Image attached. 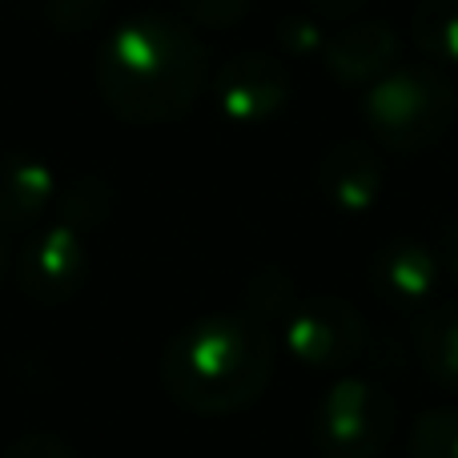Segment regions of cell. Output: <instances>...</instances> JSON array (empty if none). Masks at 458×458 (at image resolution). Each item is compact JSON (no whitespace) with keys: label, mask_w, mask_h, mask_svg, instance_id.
I'll list each match as a JSON object with an SVG mask.
<instances>
[{"label":"cell","mask_w":458,"mask_h":458,"mask_svg":"<svg viewBox=\"0 0 458 458\" xmlns=\"http://www.w3.org/2000/svg\"><path fill=\"white\" fill-rule=\"evenodd\" d=\"M206 85V48L190 24L141 13L117 24L97 53V89L129 125H161L190 113Z\"/></svg>","instance_id":"1"},{"label":"cell","mask_w":458,"mask_h":458,"mask_svg":"<svg viewBox=\"0 0 458 458\" xmlns=\"http://www.w3.org/2000/svg\"><path fill=\"white\" fill-rule=\"evenodd\" d=\"M274 334L258 314H206L165 350L161 378L177 406L193 414H233L266 390L274 374Z\"/></svg>","instance_id":"2"},{"label":"cell","mask_w":458,"mask_h":458,"mask_svg":"<svg viewBox=\"0 0 458 458\" xmlns=\"http://www.w3.org/2000/svg\"><path fill=\"white\" fill-rule=\"evenodd\" d=\"M366 129L398 153H419L443 141L458 117L454 85L443 69H390L362 101Z\"/></svg>","instance_id":"3"},{"label":"cell","mask_w":458,"mask_h":458,"mask_svg":"<svg viewBox=\"0 0 458 458\" xmlns=\"http://www.w3.org/2000/svg\"><path fill=\"white\" fill-rule=\"evenodd\" d=\"M394 438V398L366 378H338L318 403L314 443L322 458H378Z\"/></svg>","instance_id":"4"},{"label":"cell","mask_w":458,"mask_h":458,"mask_svg":"<svg viewBox=\"0 0 458 458\" xmlns=\"http://www.w3.org/2000/svg\"><path fill=\"white\" fill-rule=\"evenodd\" d=\"M282 346L310 370H342L366 346V326L350 301L334 293L301 298L290 306L282 326Z\"/></svg>","instance_id":"5"},{"label":"cell","mask_w":458,"mask_h":458,"mask_svg":"<svg viewBox=\"0 0 458 458\" xmlns=\"http://www.w3.org/2000/svg\"><path fill=\"white\" fill-rule=\"evenodd\" d=\"M93 250H89L85 217H56L40 233H32V242L24 245L21 258V290L40 306H64L81 293L93 266Z\"/></svg>","instance_id":"6"},{"label":"cell","mask_w":458,"mask_h":458,"mask_svg":"<svg viewBox=\"0 0 458 458\" xmlns=\"http://www.w3.org/2000/svg\"><path fill=\"white\" fill-rule=\"evenodd\" d=\"M293 81L282 61L261 53H242L214 72L217 113L237 129H258L290 105Z\"/></svg>","instance_id":"7"},{"label":"cell","mask_w":458,"mask_h":458,"mask_svg":"<svg viewBox=\"0 0 458 458\" xmlns=\"http://www.w3.org/2000/svg\"><path fill=\"white\" fill-rule=\"evenodd\" d=\"M386 190V169L366 141H334L318 161V193L338 214H366Z\"/></svg>","instance_id":"8"},{"label":"cell","mask_w":458,"mask_h":458,"mask_svg":"<svg viewBox=\"0 0 458 458\" xmlns=\"http://www.w3.org/2000/svg\"><path fill=\"white\" fill-rule=\"evenodd\" d=\"M326 72L342 85H374L378 77H386L398 61V37L390 24L382 21H358L346 24L342 32H334L326 40Z\"/></svg>","instance_id":"9"},{"label":"cell","mask_w":458,"mask_h":458,"mask_svg":"<svg viewBox=\"0 0 458 458\" xmlns=\"http://www.w3.org/2000/svg\"><path fill=\"white\" fill-rule=\"evenodd\" d=\"M438 277H443V266L435 250L411 237L382 245L370 261V285L390 306H422L438 290Z\"/></svg>","instance_id":"10"},{"label":"cell","mask_w":458,"mask_h":458,"mask_svg":"<svg viewBox=\"0 0 458 458\" xmlns=\"http://www.w3.org/2000/svg\"><path fill=\"white\" fill-rule=\"evenodd\" d=\"M56 201H61V182L53 165L24 153L0 157V225L4 229H32Z\"/></svg>","instance_id":"11"},{"label":"cell","mask_w":458,"mask_h":458,"mask_svg":"<svg viewBox=\"0 0 458 458\" xmlns=\"http://www.w3.org/2000/svg\"><path fill=\"white\" fill-rule=\"evenodd\" d=\"M411 29L435 69H458V0H419Z\"/></svg>","instance_id":"12"},{"label":"cell","mask_w":458,"mask_h":458,"mask_svg":"<svg viewBox=\"0 0 458 458\" xmlns=\"http://www.w3.org/2000/svg\"><path fill=\"white\" fill-rule=\"evenodd\" d=\"M422 362L443 386L458 390V306H446L422 326Z\"/></svg>","instance_id":"13"},{"label":"cell","mask_w":458,"mask_h":458,"mask_svg":"<svg viewBox=\"0 0 458 458\" xmlns=\"http://www.w3.org/2000/svg\"><path fill=\"white\" fill-rule=\"evenodd\" d=\"M411 458H458V411H427L411 430Z\"/></svg>","instance_id":"14"},{"label":"cell","mask_w":458,"mask_h":458,"mask_svg":"<svg viewBox=\"0 0 458 458\" xmlns=\"http://www.w3.org/2000/svg\"><path fill=\"white\" fill-rule=\"evenodd\" d=\"M190 21L206 24V29H229L253 8V0H177Z\"/></svg>","instance_id":"15"},{"label":"cell","mask_w":458,"mask_h":458,"mask_svg":"<svg viewBox=\"0 0 458 458\" xmlns=\"http://www.w3.org/2000/svg\"><path fill=\"white\" fill-rule=\"evenodd\" d=\"M326 32L318 29V21H285L282 24V45L293 56H322L326 53Z\"/></svg>","instance_id":"16"},{"label":"cell","mask_w":458,"mask_h":458,"mask_svg":"<svg viewBox=\"0 0 458 458\" xmlns=\"http://www.w3.org/2000/svg\"><path fill=\"white\" fill-rule=\"evenodd\" d=\"M0 458H77V454H72L69 443H61V438H53V435H24Z\"/></svg>","instance_id":"17"},{"label":"cell","mask_w":458,"mask_h":458,"mask_svg":"<svg viewBox=\"0 0 458 458\" xmlns=\"http://www.w3.org/2000/svg\"><path fill=\"white\" fill-rule=\"evenodd\" d=\"M310 4H314L322 16H350L362 0H310Z\"/></svg>","instance_id":"18"},{"label":"cell","mask_w":458,"mask_h":458,"mask_svg":"<svg viewBox=\"0 0 458 458\" xmlns=\"http://www.w3.org/2000/svg\"><path fill=\"white\" fill-rule=\"evenodd\" d=\"M451 269H454V282H458V229L451 233Z\"/></svg>","instance_id":"19"},{"label":"cell","mask_w":458,"mask_h":458,"mask_svg":"<svg viewBox=\"0 0 458 458\" xmlns=\"http://www.w3.org/2000/svg\"><path fill=\"white\" fill-rule=\"evenodd\" d=\"M4 266H8V242H4V233H0V277H4Z\"/></svg>","instance_id":"20"}]
</instances>
